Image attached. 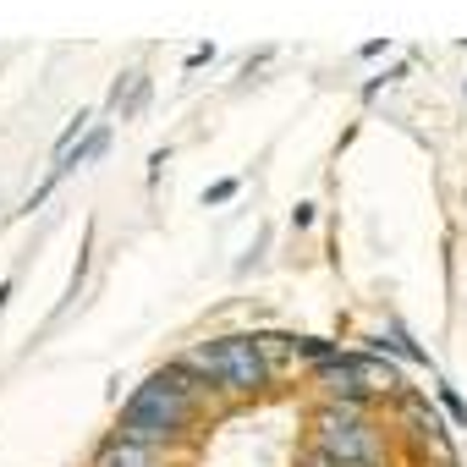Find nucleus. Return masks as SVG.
<instances>
[{"instance_id": "f257e3e1", "label": "nucleus", "mask_w": 467, "mask_h": 467, "mask_svg": "<svg viewBox=\"0 0 467 467\" xmlns=\"http://www.w3.org/2000/svg\"><path fill=\"white\" fill-rule=\"evenodd\" d=\"M203 407H209V385L171 358L143 385H132V396L116 412V434L121 440H138V445H154V451H176L182 440L198 434Z\"/></svg>"}, {"instance_id": "f03ea898", "label": "nucleus", "mask_w": 467, "mask_h": 467, "mask_svg": "<svg viewBox=\"0 0 467 467\" xmlns=\"http://www.w3.org/2000/svg\"><path fill=\"white\" fill-rule=\"evenodd\" d=\"M176 363L187 374H198L214 396H237V401H254L275 385V363L265 358V347L254 336H209V341L187 347Z\"/></svg>"}, {"instance_id": "7ed1b4c3", "label": "nucleus", "mask_w": 467, "mask_h": 467, "mask_svg": "<svg viewBox=\"0 0 467 467\" xmlns=\"http://www.w3.org/2000/svg\"><path fill=\"white\" fill-rule=\"evenodd\" d=\"M396 440L412 451V462L418 467H456V445H451V429H445V418L434 412V401L429 396H396Z\"/></svg>"}, {"instance_id": "20e7f679", "label": "nucleus", "mask_w": 467, "mask_h": 467, "mask_svg": "<svg viewBox=\"0 0 467 467\" xmlns=\"http://www.w3.org/2000/svg\"><path fill=\"white\" fill-rule=\"evenodd\" d=\"M308 379L319 385V401H363V407H374V390H368V374H363V347H341L330 363L308 368Z\"/></svg>"}, {"instance_id": "39448f33", "label": "nucleus", "mask_w": 467, "mask_h": 467, "mask_svg": "<svg viewBox=\"0 0 467 467\" xmlns=\"http://www.w3.org/2000/svg\"><path fill=\"white\" fill-rule=\"evenodd\" d=\"M308 445L330 451V456L347 462V467H385V451H390L385 434L374 429V418H368V423H347V429H314Z\"/></svg>"}, {"instance_id": "423d86ee", "label": "nucleus", "mask_w": 467, "mask_h": 467, "mask_svg": "<svg viewBox=\"0 0 467 467\" xmlns=\"http://www.w3.org/2000/svg\"><path fill=\"white\" fill-rule=\"evenodd\" d=\"M88 467H171V451H154V445H138V440H121L116 429L94 445Z\"/></svg>"}, {"instance_id": "0eeeda50", "label": "nucleus", "mask_w": 467, "mask_h": 467, "mask_svg": "<svg viewBox=\"0 0 467 467\" xmlns=\"http://www.w3.org/2000/svg\"><path fill=\"white\" fill-rule=\"evenodd\" d=\"M368 352H379V358H401V363H412V368H429L434 374V363H429V352L407 336V325L401 319H390V325H379L374 336H368ZM440 379V374H434Z\"/></svg>"}, {"instance_id": "6e6552de", "label": "nucleus", "mask_w": 467, "mask_h": 467, "mask_svg": "<svg viewBox=\"0 0 467 467\" xmlns=\"http://www.w3.org/2000/svg\"><path fill=\"white\" fill-rule=\"evenodd\" d=\"M368 418H374V407H363V401H314V412H308L314 429H347V423H368Z\"/></svg>"}, {"instance_id": "1a4fd4ad", "label": "nucleus", "mask_w": 467, "mask_h": 467, "mask_svg": "<svg viewBox=\"0 0 467 467\" xmlns=\"http://www.w3.org/2000/svg\"><path fill=\"white\" fill-rule=\"evenodd\" d=\"M143 99H149V72H138V67H132V72H121V78L110 83V99H105V105H110V110H121V116H132Z\"/></svg>"}, {"instance_id": "9d476101", "label": "nucleus", "mask_w": 467, "mask_h": 467, "mask_svg": "<svg viewBox=\"0 0 467 467\" xmlns=\"http://www.w3.org/2000/svg\"><path fill=\"white\" fill-rule=\"evenodd\" d=\"M105 149H110V127H105V121H94V132H88V138H83V143H78V149H72L67 160H56V171H61V176H72V171L94 165V160H99Z\"/></svg>"}, {"instance_id": "9b49d317", "label": "nucleus", "mask_w": 467, "mask_h": 467, "mask_svg": "<svg viewBox=\"0 0 467 467\" xmlns=\"http://www.w3.org/2000/svg\"><path fill=\"white\" fill-rule=\"evenodd\" d=\"M88 254H94V220L83 225V248H78V265H72V281H67V297L56 303V319H61V314H67V308H72V303L83 297V281H88Z\"/></svg>"}, {"instance_id": "f8f14e48", "label": "nucleus", "mask_w": 467, "mask_h": 467, "mask_svg": "<svg viewBox=\"0 0 467 467\" xmlns=\"http://www.w3.org/2000/svg\"><path fill=\"white\" fill-rule=\"evenodd\" d=\"M341 347L336 341H325V336H292V358L297 363H308V368H319V363H330Z\"/></svg>"}, {"instance_id": "ddd939ff", "label": "nucleus", "mask_w": 467, "mask_h": 467, "mask_svg": "<svg viewBox=\"0 0 467 467\" xmlns=\"http://www.w3.org/2000/svg\"><path fill=\"white\" fill-rule=\"evenodd\" d=\"M434 396H440V407L451 412V423H456V429H467V401L456 396V385H445V379H434Z\"/></svg>"}, {"instance_id": "4468645a", "label": "nucleus", "mask_w": 467, "mask_h": 467, "mask_svg": "<svg viewBox=\"0 0 467 467\" xmlns=\"http://www.w3.org/2000/svg\"><path fill=\"white\" fill-rule=\"evenodd\" d=\"M237 192H243V182H237V176H225V182H209V187H203V209H220V203H231Z\"/></svg>"}, {"instance_id": "2eb2a0df", "label": "nucleus", "mask_w": 467, "mask_h": 467, "mask_svg": "<svg viewBox=\"0 0 467 467\" xmlns=\"http://www.w3.org/2000/svg\"><path fill=\"white\" fill-rule=\"evenodd\" d=\"M401 78H407V67H390V72L368 78V83H363V99H379V88H385V83H401Z\"/></svg>"}, {"instance_id": "dca6fc26", "label": "nucleus", "mask_w": 467, "mask_h": 467, "mask_svg": "<svg viewBox=\"0 0 467 467\" xmlns=\"http://www.w3.org/2000/svg\"><path fill=\"white\" fill-rule=\"evenodd\" d=\"M314 220H319V203H308V198H303V203L292 209V231H308Z\"/></svg>"}, {"instance_id": "f3484780", "label": "nucleus", "mask_w": 467, "mask_h": 467, "mask_svg": "<svg viewBox=\"0 0 467 467\" xmlns=\"http://www.w3.org/2000/svg\"><path fill=\"white\" fill-rule=\"evenodd\" d=\"M214 61V45H198L192 56H187V72H198V67H209Z\"/></svg>"}, {"instance_id": "a211bd4d", "label": "nucleus", "mask_w": 467, "mask_h": 467, "mask_svg": "<svg viewBox=\"0 0 467 467\" xmlns=\"http://www.w3.org/2000/svg\"><path fill=\"white\" fill-rule=\"evenodd\" d=\"M385 50H390V39H368V45H363L358 56H363V61H374V56H385Z\"/></svg>"}, {"instance_id": "6ab92c4d", "label": "nucleus", "mask_w": 467, "mask_h": 467, "mask_svg": "<svg viewBox=\"0 0 467 467\" xmlns=\"http://www.w3.org/2000/svg\"><path fill=\"white\" fill-rule=\"evenodd\" d=\"M12 286H17V281H0V308H6V303H12Z\"/></svg>"}]
</instances>
